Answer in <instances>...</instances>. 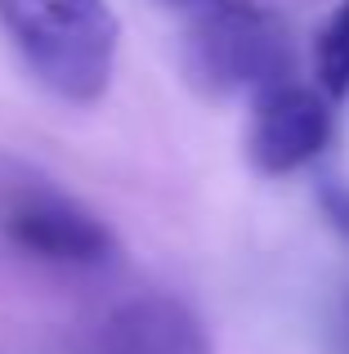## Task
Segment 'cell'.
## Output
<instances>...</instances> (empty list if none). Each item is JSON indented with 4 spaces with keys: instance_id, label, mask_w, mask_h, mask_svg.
Wrapping results in <instances>:
<instances>
[{
    "instance_id": "obj_8",
    "label": "cell",
    "mask_w": 349,
    "mask_h": 354,
    "mask_svg": "<svg viewBox=\"0 0 349 354\" xmlns=\"http://www.w3.org/2000/svg\"><path fill=\"white\" fill-rule=\"evenodd\" d=\"M318 198H323L327 220H332V225H336V229H341V234L349 238V184H332V180H327Z\"/></svg>"
},
{
    "instance_id": "obj_1",
    "label": "cell",
    "mask_w": 349,
    "mask_h": 354,
    "mask_svg": "<svg viewBox=\"0 0 349 354\" xmlns=\"http://www.w3.org/2000/svg\"><path fill=\"white\" fill-rule=\"evenodd\" d=\"M0 32L36 86L72 108L112 90L121 18L108 0H0Z\"/></svg>"
},
{
    "instance_id": "obj_9",
    "label": "cell",
    "mask_w": 349,
    "mask_h": 354,
    "mask_svg": "<svg viewBox=\"0 0 349 354\" xmlns=\"http://www.w3.org/2000/svg\"><path fill=\"white\" fill-rule=\"evenodd\" d=\"M152 5H161V9H170V14H179L183 23H197V18H206V14H215V9H224L228 0H152Z\"/></svg>"
},
{
    "instance_id": "obj_6",
    "label": "cell",
    "mask_w": 349,
    "mask_h": 354,
    "mask_svg": "<svg viewBox=\"0 0 349 354\" xmlns=\"http://www.w3.org/2000/svg\"><path fill=\"white\" fill-rule=\"evenodd\" d=\"M314 77L332 104L349 99V0L314 36Z\"/></svg>"
},
{
    "instance_id": "obj_2",
    "label": "cell",
    "mask_w": 349,
    "mask_h": 354,
    "mask_svg": "<svg viewBox=\"0 0 349 354\" xmlns=\"http://www.w3.org/2000/svg\"><path fill=\"white\" fill-rule=\"evenodd\" d=\"M183 77L206 99H255L296 77V45L269 5L228 0L215 14L183 23Z\"/></svg>"
},
{
    "instance_id": "obj_7",
    "label": "cell",
    "mask_w": 349,
    "mask_h": 354,
    "mask_svg": "<svg viewBox=\"0 0 349 354\" xmlns=\"http://www.w3.org/2000/svg\"><path fill=\"white\" fill-rule=\"evenodd\" d=\"M327 346L332 354H349V283L336 292L332 310H327Z\"/></svg>"
},
{
    "instance_id": "obj_3",
    "label": "cell",
    "mask_w": 349,
    "mask_h": 354,
    "mask_svg": "<svg viewBox=\"0 0 349 354\" xmlns=\"http://www.w3.org/2000/svg\"><path fill=\"white\" fill-rule=\"evenodd\" d=\"M0 234L27 260L54 269H103L117 260L108 220L32 171H9L0 180Z\"/></svg>"
},
{
    "instance_id": "obj_4",
    "label": "cell",
    "mask_w": 349,
    "mask_h": 354,
    "mask_svg": "<svg viewBox=\"0 0 349 354\" xmlns=\"http://www.w3.org/2000/svg\"><path fill=\"white\" fill-rule=\"evenodd\" d=\"M332 139H336V104L318 86L287 77L251 99L246 162L264 180H282V175L314 166L332 148Z\"/></svg>"
},
{
    "instance_id": "obj_5",
    "label": "cell",
    "mask_w": 349,
    "mask_h": 354,
    "mask_svg": "<svg viewBox=\"0 0 349 354\" xmlns=\"http://www.w3.org/2000/svg\"><path fill=\"white\" fill-rule=\"evenodd\" d=\"M77 354H215V346L183 296L134 292L86 323Z\"/></svg>"
}]
</instances>
